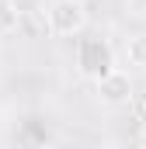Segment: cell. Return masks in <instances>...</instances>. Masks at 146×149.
Instances as JSON below:
<instances>
[{"label": "cell", "mask_w": 146, "mask_h": 149, "mask_svg": "<svg viewBox=\"0 0 146 149\" xmlns=\"http://www.w3.org/2000/svg\"><path fill=\"white\" fill-rule=\"evenodd\" d=\"M87 3L84 0H52L45 7V31L56 38H77L87 31Z\"/></svg>", "instance_id": "1"}, {"label": "cell", "mask_w": 146, "mask_h": 149, "mask_svg": "<svg viewBox=\"0 0 146 149\" xmlns=\"http://www.w3.org/2000/svg\"><path fill=\"white\" fill-rule=\"evenodd\" d=\"M77 70L87 80H101L105 73L115 70V49L108 45V38L87 35L77 42Z\"/></svg>", "instance_id": "2"}, {"label": "cell", "mask_w": 146, "mask_h": 149, "mask_svg": "<svg viewBox=\"0 0 146 149\" xmlns=\"http://www.w3.org/2000/svg\"><path fill=\"white\" fill-rule=\"evenodd\" d=\"M94 83H98V97L105 104H111V108L129 104V97H132V83H129V76L122 73V70H111V73H105Z\"/></svg>", "instance_id": "3"}, {"label": "cell", "mask_w": 146, "mask_h": 149, "mask_svg": "<svg viewBox=\"0 0 146 149\" xmlns=\"http://www.w3.org/2000/svg\"><path fill=\"white\" fill-rule=\"evenodd\" d=\"M125 63L129 66H139V70H146V35L143 31H136V35L125 38Z\"/></svg>", "instance_id": "4"}, {"label": "cell", "mask_w": 146, "mask_h": 149, "mask_svg": "<svg viewBox=\"0 0 146 149\" xmlns=\"http://www.w3.org/2000/svg\"><path fill=\"white\" fill-rule=\"evenodd\" d=\"M129 114L143 125L146 121V90H132V97H129Z\"/></svg>", "instance_id": "5"}, {"label": "cell", "mask_w": 146, "mask_h": 149, "mask_svg": "<svg viewBox=\"0 0 146 149\" xmlns=\"http://www.w3.org/2000/svg\"><path fill=\"white\" fill-rule=\"evenodd\" d=\"M136 142H139V146H146V121L139 125V135H136Z\"/></svg>", "instance_id": "6"}]
</instances>
